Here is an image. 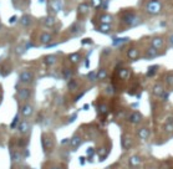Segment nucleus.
I'll return each instance as SVG.
<instances>
[{"label": "nucleus", "mask_w": 173, "mask_h": 169, "mask_svg": "<svg viewBox=\"0 0 173 169\" xmlns=\"http://www.w3.org/2000/svg\"><path fill=\"white\" fill-rule=\"evenodd\" d=\"M158 55H159V51L157 49H154V47H152V46H150L148 49L145 51V56L150 57V59H152V57H157Z\"/></svg>", "instance_id": "nucleus-11"}, {"label": "nucleus", "mask_w": 173, "mask_h": 169, "mask_svg": "<svg viewBox=\"0 0 173 169\" xmlns=\"http://www.w3.org/2000/svg\"><path fill=\"white\" fill-rule=\"evenodd\" d=\"M34 78H35L34 72L30 70H24L20 72V75H19V80L23 83H31L34 81Z\"/></svg>", "instance_id": "nucleus-3"}, {"label": "nucleus", "mask_w": 173, "mask_h": 169, "mask_svg": "<svg viewBox=\"0 0 173 169\" xmlns=\"http://www.w3.org/2000/svg\"><path fill=\"white\" fill-rule=\"evenodd\" d=\"M141 158L138 157V156H133V157H131L130 158V167L131 168H135V167H137V165H140L141 164Z\"/></svg>", "instance_id": "nucleus-20"}, {"label": "nucleus", "mask_w": 173, "mask_h": 169, "mask_svg": "<svg viewBox=\"0 0 173 169\" xmlns=\"http://www.w3.org/2000/svg\"><path fill=\"white\" fill-rule=\"evenodd\" d=\"M118 76L122 78V80H127V78H130L131 76V71L128 70V68H121V70L118 71Z\"/></svg>", "instance_id": "nucleus-22"}, {"label": "nucleus", "mask_w": 173, "mask_h": 169, "mask_svg": "<svg viewBox=\"0 0 173 169\" xmlns=\"http://www.w3.org/2000/svg\"><path fill=\"white\" fill-rule=\"evenodd\" d=\"M52 40H54V38H52V35L50 33H43L40 35V42L41 44H44V45L50 44Z\"/></svg>", "instance_id": "nucleus-10"}, {"label": "nucleus", "mask_w": 173, "mask_h": 169, "mask_svg": "<svg viewBox=\"0 0 173 169\" xmlns=\"http://www.w3.org/2000/svg\"><path fill=\"white\" fill-rule=\"evenodd\" d=\"M142 119H143V116L141 114L140 112H137V111H135L133 113H131V114H130L128 122H130V123H132V124H140L141 122H142Z\"/></svg>", "instance_id": "nucleus-5"}, {"label": "nucleus", "mask_w": 173, "mask_h": 169, "mask_svg": "<svg viewBox=\"0 0 173 169\" xmlns=\"http://www.w3.org/2000/svg\"><path fill=\"white\" fill-rule=\"evenodd\" d=\"M100 21H101V24H112L113 16L111 14L105 13V14H102L101 16H100Z\"/></svg>", "instance_id": "nucleus-16"}, {"label": "nucleus", "mask_w": 173, "mask_h": 169, "mask_svg": "<svg viewBox=\"0 0 173 169\" xmlns=\"http://www.w3.org/2000/svg\"><path fill=\"white\" fill-rule=\"evenodd\" d=\"M150 44L152 47H154V49L157 50H161V49H163L164 47V44H166V40L162 38V36H154V38H152L151 41H150Z\"/></svg>", "instance_id": "nucleus-4"}, {"label": "nucleus", "mask_w": 173, "mask_h": 169, "mask_svg": "<svg viewBox=\"0 0 173 169\" xmlns=\"http://www.w3.org/2000/svg\"><path fill=\"white\" fill-rule=\"evenodd\" d=\"M156 68H157L156 66H154V67H150V68H148L150 71L147 72V76H152V75H154V73H156V71H157Z\"/></svg>", "instance_id": "nucleus-34"}, {"label": "nucleus", "mask_w": 173, "mask_h": 169, "mask_svg": "<svg viewBox=\"0 0 173 169\" xmlns=\"http://www.w3.org/2000/svg\"><path fill=\"white\" fill-rule=\"evenodd\" d=\"M164 83L168 87H171V88L173 87V72L166 73V76H164Z\"/></svg>", "instance_id": "nucleus-23"}, {"label": "nucleus", "mask_w": 173, "mask_h": 169, "mask_svg": "<svg viewBox=\"0 0 173 169\" xmlns=\"http://www.w3.org/2000/svg\"><path fill=\"white\" fill-rule=\"evenodd\" d=\"M97 30L100 31V33L110 34L112 31V26H111V24H100L97 26Z\"/></svg>", "instance_id": "nucleus-13"}, {"label": "nucleus", "mask_w": 173, "mask_h": 169, "mask_svg": "<svg viewBox=\"0 0 173 169\" xmlns=\"http://www.w3.org/2000/svg\"><path fill=\"white\" fill-rule=\"evenodd\" d=\"M31 96V91L29 88H20L18 91V97L20 99H29Z\"/></svg>", "instance_id": "nucleus-9"}, {"label": "nucleus", "mask_w": 173, "mask_h": 169, "mask_svg": "<svg viewBox=\"0 0 173 169\" xmlns=\"http://www.w3.org/2000/svg\"><path fill=\"white\" fill-rule=\"evenodd\" d=\"M56 56L54 55H48V56H45L44 57V63L46 66H54L55 63H56Z\"/></svg>", "instance_id": "nucleus-17"}, {"label": "nucleus", "mask_w": 173, "mask_h": 169, "mask_svg": "<svg viewBox=\"0 0 173 169\" xmlns=\"http://www.w3.org/2000/svg\"><path fill=\"white\" fill-rule=\"evenodd\" d=\"M164 131L168 132V133H169V132H173V122H171V121H169V122H167L164 124Z\"/></svg>", "instance_id": "nucleus-33"}, {"label": "nucleus", "mask_w": 173, "mask_h": 169, "mask_svg": "<svg viewBox=\"0 0 173 169\" xmlns=\"http://www.w3.org/2000/svg\"><path fill=\"white\" fill-rule=\"evenodd\" d=\"M140 56H141V51L137 47H131V49L127 50V57L130 60H137Z\"/></svg>", "instance_id": "nucleus-7"}, {"label": "nucleus", "mask_w": 173, "mask_h": 169, "mask_svg": "<svg viewBox=\"0 0 173 169\" xmlns=\"http://www.w3.org/2000/svg\"><path fill=\"white\" fill-rule=\"evenodd\" d=\"M67 87H69V89H71V91H74V89H76L78 87V82L76 80H70L69 83H67Z\"/></svg>", "instance_id": "nucleus-30"}, {"label": "nucleus", "mask_w": 173, "mask_h": 169, "mask_svg": "<svg viewBox=\"0 0 173 169\" xmlns=\"http://www.w3.org/2000/svg\"><path fill=\"white\" fill-rule=\"evenodd\" d=\"M33 111H34L33 106L29 104V103L21 106V108H20V112H21V114L24 116V117H29V116H31L33 114Z\"/></svg>", "instance_id": "nucleus-8"}, {"label": "nucleus", "mask_w": 173, "mask_h": 169, "mask_svg": "<svg viewBox=\"0 0 173 169\" xmlns=\"http://www.w3.org/2000/svg\"><path fill=\"white\" fill-rule=\"evenodd\" d=\"M31 24V16H29V15H24V16L21 18V25L23 26H29Z\"/></svg>", "instance_id": "nucleus-29"}, {"label": "nucleus", "mask_w": 173, "mask_h": 169, "mask_svg": "<svg viewBox=\"0 0 173 169\" xmlns=\"http://www.w3.org/2000/svg\"><path fill=\"white\" fill-rule=\"evenodd\" d=\"M162 169H169V168H162Z\"/></svg>", "instance_id": "nucleus-38"}, {"label": "nucleus", "mask_w": 173, "mask_h": 169, "mask_svg": "<svg viewBox=\"0 0 173 169\" xmlns=\"http://www.w3.org/2000/svg\"><path fill=\"white\" fill-rule=\"evenodd\" d=\"M80 143H81V138H80V137H78V136L74 137V138L71 139V146L74 147V148L78 147V146H80Z\"/></svg>", "instance_id": "nucleus-31"}, {"label": "nucleus", "mask_w": 173, "mask_h": 169, "mask_svg": "<svg viewBox=\"0 0 173 169\" xmlns=\"http://www.w3.org/2000/svg\"><path fill=\"white\" fill-rule=\"evenodd\" d=\"M168 44H169L171 46H173V33L168 36Z\"/></svg>", "instance_id": "nucleus-35"}, {"label": "nucleus", "mask_w": 173, "mask_h": 169, "mask_svg": "<svg viewBox=\"0 0 173 169\" xmlns=\"http://www.w3.org/2000/svg\"><path fill=\"white\" fill-rule=\"evenodd\" d=\"M19 131L21 132V133H26V132L29 131V123L26 122V121L21 122V123H20V126H19Z\"/></svg>", "instance_id": "nucleus-27"}, {"label": "nucleus", "mask_w": 173, "mask_h": 169, "mask_svg": "<svg viewBox=\"0 0 173 169\" xmlns=\"http://www.w3.org/2000/svg\"><path fill=\"white\" fill-rule=\"evenodd\" d=\"M51 6H52V9H54L56 13L60 11V10H61V3H60V0H52V1H51Z\"/></svg>", "instance_id": "nucleus-26"}, {"label": "nucleus", "mask_w": 173, "mask_h": 169, "mask_svg": "<svg viewBox=\"0 0 173 169\" xmlns=\"http://www.w3.org/2000/svg\"><path fill=\"white\" fill-rule=\"evenodd\" d=\"M43 147H44V149L46 152L51 151V148H52V141L49 139V138H46V137H43Z\"/></svg>", "instance_id": "nucleus-21"}, {"label": "nucleus", "mask_w": 173, "mask_h": 169, "mask_svg": "<svg viewBox=\"0 0 173 169\" xmlns=\"http://www.w3.org/2000/svg\"><path fill=\"white\" fill-rule=\"evenodd\" d=\"M121 21L126 26H133L138 23V16L136 15L135 11L128 10V11H125L121 14Z\"/></svg>", "instance_id": "nucleus-2"}, {"label": "nucleus", "mask_w": 173, "mask_h": 169, "mask_svg": "<svg viewBox=\"0 0 173 169\" xmlns=\"http://www.w3.org/2000/svg\"><path fill=\"white\" fill-rule=\"evenodd\" d=\"M56 24V18L54 15H48L45 19H44V25L46 28H51V26H54Z\"/></svg>", "instance_id": "nucleus-15"}, {"label": "nucleus", "mask_w": 173, "mask_h": 169, "mask_svg": "<svg viewBox=\"0 0 173 169\" xmlns=\"http://www.w3.org/2000/svg\"><path fill=\"white\" fill-rule=\"evenodd\" d=\"M162 11V3L161 0H148L145 5V13L151 16H156V15L161 14Z\"/></svg>", "instance_id": "nucleus-1"}, {"label": "nucleus", "mask_w": 173, "mask_h": 169, "mask_svg": "<svg viewBox=\"0 0 173 169\" xmlns=\"http://www.w3.org/2000/svg\"><path fill=\"white\" fill-rule=\"evenodd\" d=\"M82 30H83V26H82L80 23H75L74 25L71 26V29H70V31H71V33L74 34V35H78Z\"/></svg>", "instance_id": "nucleus-19"}, {"label": "nucleus", "mask_w": 173, "mask_h": 169, "mask_svg": "<svg viewBox=\"0 0 173 169\" xmlns=\"http://www.w3.org/2000/svg\"><path fill=\"white\" fill-rule=\"evenodd\" d=\"M69 60L74 63V65H77L78 62L81 61V55L78 54V52H75V54H71L70 56H69Z\"/></svg>", "instance_id": "nucleus-24"}, {"label": "nucleus", "mask_w": 173, "mask_h": 169, "mask_svg": "<svg viewBox=\"0 0 173 169\" xmlns=\"http://www.w3.org/2000/svg\"><path fill=\"white\" fill-rule=\"evenodd\" d=\"M132 144H133V142H132V139H131V137H128V136L122 137V147H123V149H126V151L131 149Z\"/></svg>", "instance_id": "nucleus-12"}, {"label": "nucleus", "mask_w": 173, "mask_h": 169, "mask_svg": "<svg viewBox=\"0 0 173 169\" xmlns=\"http://www.w3.org/2000/svg\"><path fill=\"white\" fill-rule=\"evenodd\" d=\"M106 77H107V70H105V68L98 70V72H97V80H105Z\"/></svg>", "instance_id": "nucleus-28"}, {"label": "nucleus", "mask_w": 173, "mask_h": 169, "mask_svg": "<svg viewBox=\"0 0 173 169\" xmlns=\"http://www.w3.org/2000/svg\"><path fill=\"white\" fill-rule=\"evenodd\" d=\"M164 92H166V88L162 83H156V84H153V87H152V93H153L156 97H162V94Z\"/></svg>", "instance_id": "nucleus-6"}, {"label": "nucleus", "mask_w": 173, "mask_h": 169, "mask_svg": "<svg viewBox=\"0 0 173 169\" xmlns=\"http://www.w3.org/2000/svg\"><path fill=\"white\" fill-rule=\"evenodd\" d=\"M71 73H72V71L70 70V68H65V70L62 71V76H64L65 80H69L70 76H71Z\"/></svg>", "instance_id": "nucleus-32"}, {"label": "nucleus", "mask_w": 173, "mask_h": 169, "mask_svg": "<svg viewBox=\"0 0 173 169\" xmlns=\"http://www.w3.org/2000/svg\"><path fill=\"white\" fill-rule=\"evenodd\" d=\"M103 4V0H90V6L93 9H98Z\"/></svg>", "instance_id": "nucleus-25"}, {"label": "nucleus", "mask_w": 173, "mask_h": 169, "mask_svg": "<svg viewBox=\"0 0 173 169\" xmlns=\"http://www.w3.org/2000/svg\"><path fill=\"white\" fill-rule=\"evenodd\" d=\"M18 119H19L18 117H15V119L13 121V123H11V124H10V128H14V127H15V126H16V123H18Z\"/></svg>", "instance_id": "nucleus-36"}, {"label": "nucleus", "mask_w": 173, "mask_h": 169, "mask_svg": "<svg viewBox=\"0 0 173 169\" xmlns=\"http://www.w3.org/2000/svg\"><path fill=\"white\" fill-rule=\"evenodd\" d=\"M15 20H16V16H13V18H10V24L15 23Z\"/></svg>", "instance_id": "nucleus-37"}, {"label": "nucleus", "mask_w": 173, "mask_h": 169, "mask_svg": "<svg viewBox=\"0 0 173 169\" xmlns=\"http://www.w3.org/2000/svg\"><path fill=\"white\" fill-rule=\"evenodd\" d=\"M90 4H87V3H82L78 5V14H83V15H86L88 11H90Z\"/></svg>", "instance_id": "nucleus-18"}, {"label": "nucleus", "mask_w": 173, "mask_h": 169, "mask_svg": "<svg viewBox=\"0 0 173 169\" xmlns=\"http://www.w3.org/2000/svg\"><path fill=\"white\" fill-rule=\"evenodd\" d=\"M137 136L140 139H147L150 137V129L146 128V127H143V128H140L137 131Z\"/></svg>", "instance_id": "nucleus-14"}]
</instances>
